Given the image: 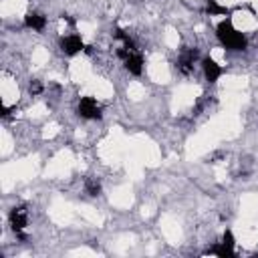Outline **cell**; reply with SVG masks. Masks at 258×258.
Returning a JSON list of instances; mask_svg holds the SVG:
<instances>
[{
  "label": "cell",
  "instance_id": "cell-1",
  "mask_svg": "<svg viewBox=\"0 0 258 258\" xmlns=\"http://www.w3.org/2000/svg\"><path fill=\"white\" fill-rule=\"evenodd\" d=\"M218 38L220 42L230 50H244L246 48V36L238 32L230 20H222L218 24Z\"/></svg>",
  "mask_w": 258,
  "mask_h": 258
},
{
  "label": "cell",
  "instance_id": "cell-2",
  "mask_svg": "<svg viewBox=\"0 0 258 258\" xmlns=\"http://www.w3.org/2000/svg\"><path fill=\"white\" fill-rule=\"evenodd\" d=\"M79 115L85 119H101V107L93 97H83L79 101Z\"/></svg>",
  "mask_w": 258,
  "mask_h": 258
},
{
  "label": "cell",
  "instance_id": "cell-3",
  "mask_svg": "<svg viewBox=\"0 0 258 258\" xmlns=\"http://www.w3.org/2000/svg\"><path fill=\"white\" fill-rule=\"evenodd\" d=\"M26 222H28V218H26V210L20 206V208H12V212H10V224H12V230L16 232V236L20 238V240H26V236H24V228H26Z\"/></svg>",
  "mask_w": 258,
  "mask_h": 258
},
{
  "label": "cell",
  "instance_id": "cell-4",
  "mask_svg": "<svg viewBox=\"0 0 258 258\" xmlns=\"http://www.w3.org/2000/svg\"><path fill=\"white\" fill-rule=\"evenodd\" d=\"M210 252L216 254V256H222V258H230V256H234V234H232L230 230H226L224 236H222L220 246L212 248Z\"/></svg>",
  "mask_w": 258,
  "mask_h": 258
},
{
  "label": "cell",
  "instance_id": "cell-5",
  "mask_svg": "<svg viewBox=\"0 0 258 258\" xmlns=\"http://www.w3.org/2000/svg\"><path fill=\"white\" fill-rule=\"evenodd\" d=\"M60 48H62V52L64 54H77V52H81L83 48H85V44H83V40H81V36H77V34H69V36H64L62 40H60Z\"/></svg>",
  "mask_w": 258,
  "mask_h": 258
},
{
  "label": "cell",
  "instance_id": "cell-6",
  "mask_svg": "<svg viewBox=\"0 0 258 258\" xmlns=\"http://www.w3.org/2000/svg\"><path fill=\"white\" fill-rule=\"evenodd\" d=\"M204 75L208 83H216L222 75V67L214 58H204Z\"/></svg>",
  "mask_w": 258,
  "mask_h": 258
},
{
  "label": "cell",
  "instance_id": "cell-7",
  "mask_svg": "<svg viewBox=\"0 0 258 258\" xmlns=\"http://www.w3.org/2000/svg\"><path fill=\"white\" fill-rule=\"evenodd\" d=\"M125 67H127L129 73H133V75H141V71H143V56H141L137 50H131L129 56L125 58Z\"/></svg>",
  "mask_w": 258,
  "mask_h": 258
},
{
  "label": "cell",
  "instance_id": "cell-8",
  "mask_svg": "<svg viewBox=\"0 0 258 258\" xmlns=\"http://www.w3.org/2000/svg\"><path fill=\"white\" fill-rule=\"evenodd\" d=\"M24 24H26L28 28H32V30H42L44 24H46V18L40 16L38 12H28V14L24 16Z\"/></svg>",
  "mask_w": 258,
  "mask_h": 258
},
{
  "label": "cell",
  "instance_id": "cell-9",
  "mask_svg": "<svg viewBox=\"0 0 258 258\" xmlns=\"http://www.w3.org/2000/svg\"><path fill=\"white\" fill-rule=\"evenodd\" d=\"M196 56H198V50L196 48H191V50H187V52H183V56L179 58V69H181V73H191V64H194V60H196Z\"/></svg>",
  "mask_w": 258,
  "mask_h": 258
},
{
  "label": "cell",
  "instance_id": "cell-10",
  "mask_svg": "<svg viewBox=\"0 0 258 258\" xmlns=\"http://www.w3.org/2000/svg\"><path fill=\"white\" fill-rule=\"evenodd\" d=\"M85 187H87V194L89 196H99L101 194V183L97 179H87Z\"/></svg>",
  "mask_w": 258,
  "mask_h": 258
},
{
  "label": "cell",
  "instance_id": "cell-11",
  "mask_svg": "<svg viewBox=\"0 0 258 258\" xmlns=\"http://www.w3.org/2000/svg\"><path fill=\"white\" fill-rule=\"evenodd\" d=\"M208 12L210 14H226L228 10L224 6H220V4H216V0H210L208 2Z\"/></svg>",
  "mask_w": 258,
  "mask_h": 258
},
{
  "label": "cell",
  "instance_id": "cell-12",
  "mask_svg": "<svg viewBox=\"0 0 258 258\" xmlns=\"http://www.w3.org/2000/svg\"><path fill=\"white\" fill-rule=\"evenodd\" d=\"M30 93H32V95L42 93V85H40L38 81H32V83H30Z\"/></svg>",
  "mask_w": 258,
  "mask_h": 258
}]
</instances>
